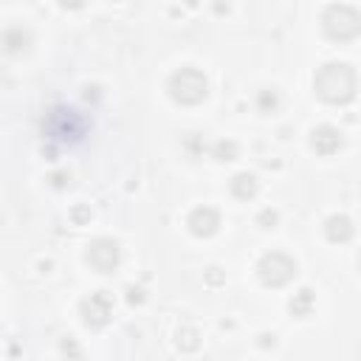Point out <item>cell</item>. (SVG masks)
Listing matches in <instances>:
<instances>
[{
    "mask_svg": "<svg viewBox=\"0 0 361 361\" xmlns=\"http://www.w3.org/2000/svg\"><path fill=\"white\" fill-rule=\"evenodd\" d=\"M324 34L336 42H347V39H355L358 31H361V14L353 8V6H330L324 11Z\"/></svg>",
    "mask_w": 361,
    "mask_h": 361,
    "instance_id": "3957f363",
    "label": "cell"
},
{
    "mask_svg": "<svg viewBox=\"0 0 361 361\" xmlns=\"http://www.w3.org/2000/svg\"><path fill=\"white\" fill-rule=\"evenodd\" d=\"M200 336H197V330H192V327H183V330H178V347L180 350H186V353H192V350H197L200 347V341H197Z\"/></svg>",
    "mask_w": 361,
    "mask_h": 361,
    "instance_id": "5bb4252c",
    "label": "cell"
},
{
    "mask_svg": "<svg viewBox=\"0 0 361 361\" xmlns=\"http://www.w3.org/2000/svg\"><path fill=\"white\" fill-rule=\"evenodd\" d=\"M28 45H31V34H28L25 28H8V31L0 37V48H3L6 54H11V56L25 54Z\"/></svg>",
    "mask_w": 361,
    "mask_h": 361,
    "instance_id": "8fae6325",
    "label": "cell"
},
{
    "mask_svg": "<svg viewBox=\"0 0 361 361\" xmlns=\"http://www.w3.org/2000/svg\"><path fill=\"white\" fill-rule=\"evenodd\" d=\"M257 192H259L257 175H251V172H240V175L231 178V195H234V197H240V200H251V197H257Z\"/></svg>",
    "mask_w": 361,
    "mask_h": 361,
    "instance_id": "7c38bea8",
    "label": "cell"
},
{
    "mask_svg": "<svg viewBox=\"0 0 361 361\" xmlns=\"http://www.w3.org/2000/svg\"><path fill=\"white\" fill-rule=\"evenodd\" d=\"M166 90H169L172 102H178V104H200L209 93V85L197 68H180L169 76Z\"/></svg>",
    "mask_w": 361,
    "mask_h": 361,
    "instance_id": "7a4b0ae2",
    "label": "cell"
},
{
    "mask_svg": "<svg viewBox=\"0 0 361 361\" xmlns=\"http://www.w3.org/2000/svg\"><path fill=\"white\" fill-rule=\"evenodd\" d=\"M127 302L130 305H141L144 302V290L141 288H127Z\"/></svg>",
    "mask_w": 361,
    "mask_h": 361,
    "instance_id": "ac0fdd59",
    "label": "cell"
},
{
    "mask_svg": "<svg viewBox=\"0 0 361 361\" xmlns=\"http://www.w3.org/2000/svg\"><path fill=\"white\" fill-rule=\"evenodd\" d=\"M355 85H358V76L347 62H330V65L319 68V73L313 76V87L327 104L353 102L355 99Z\"/></svg>",
    "mask_w": 361,
    "mask_h": 361,
    "instance_id": "6da1fadb",
    "label": "cell"
},
{
    "mask_svg": "<svg viewBox=\"0 0 361 361\" xmlns=\"http://www.w3.org/2000/svg\"><path fill=\"white\" fill-rule=\"evenodd\" d=\"M257 104H259V113H274V110L279 107V96H276V90H259Z\"/></svg>",
    "mask_w": 361,
    "mask_h": 361,
    "instance_id": "9a60e30c",
    "label": "cell"
},
{
    "mask_svg": "<svg viewBox=\"0 0 361 361\" xmlns=\"http://www.w3.org/2000/svg\"><path fill=\"white\" fill-rule=\"evenodd\" d=\"M310 310H313V290L302 288V290L293 293V299H290V313H293V316H307Z\"/></svg>",
    "mask_w": 361,
    "mask_h": 361,
    "instance_id": "4fadbf2b",
    "label": "cell"
},
{
    "mask_svg": "<svg viewBox=\"0 0 361 361\" xmlns=\"http://www.w3.org/2000/svg\"><path fill=\"white\" fill-rule=\"evenodd\" d=\"M79 310H82V322L87 327H104L113 316V299H110L107 290H96L82 302Z\"/></svg>",
    "mask_w": 361,
    "mask_h": 361,
    "instance_id": "52a82bcc",
    "label": "cell"
},
{
    "mask_svg": "<svg viewBox=\"0 0 361 361\" xmlns=\"http://www.w3.org/2000/svg\"><path fill=\"white\" fill-rule=\"evenodd\" d=\"M341 144H344L341 133H338L336 127H330V124H322V127H316V130L310 133V147H313L319 155H333V152L341 149Z\"/></svg>",
    "mask_w": 361,
    "mask_h": 361,
    "instance_id": "9c48e42d",
    "label": "cell"
},
{
    "mask_svg": "<svg viewBox=\"0 0 361 361\" xmlns=\"http://www.w3.org/2000/svg\"><path fill=\"white\" fill-rule=\"evenodd\" d=\"M87 262L93 265V271L99 274H113L121 262V248L116 240L110 237H96L90 245H87Z\"/></svg>",
    "mask_w": 361,
    "mask_h": 361,
    "instance_id": "8992f818",
    "label": "cell"
},
{
    "mask_svg": "<svg viewBox=\"0 0 361 361\" xmlns=\"http://www.w3.org/2000/svg\"><path fill=\"white\" fill-rule=\"evenodd\" d=\"M45 133L48 138H56V141H79L85 133V118L71 107H54L48 113Z\"/></svg>",
    "mask_w": 361,
    "mask_h": 361,
    "instance_id": "5b68a950",
    "label": "cell"
},
{
    "mask_svg": "<svg viewBox=\"0 0 361 361\" xmlns=\"http://www.w3.org/2000/svg\"><path fill=\"white\" fill-rule=\"evenodd\" d=\"M212 155L217 161H234L237 158V144L234 141H217L214 149H212Z\"/></svg>",
    "mask_w": 361,
    "mask_h": 361,
    "instance_id": "2e32d148",
    "label": "cell"
},
{
    "mask_svg": "<svg viewBox=\"0 0 361 361\" xmlns=\"http://www.w3.org/2000/svg\"><path fill=\"white\" fill-rule=\"evenodd\" d=\"M257 276L265 288H282L296 276V262L282 251H271L257 262Z\"/></svg>",
    "mask_w": 361,
    "mask_h": 361,
    "instance_id": "277c9868",
    "label": "cell"
},
{
    "mask_svg": "<svg viewBox=\"0 0 361 361\" xmlns=\"http://www.w3.org/2000/svg\"><path fill=\"white\" fill-rule=\"evenodd\" d=\"M186 226H189V231H192L195 237H212V234L220 228V214H217V209H212V206H197V209L186 217Z\"/></svg>",
    "mask_w": 361,
    "mask_h": 361,
    "instance_id": "ba28073f",
    "label": "cell"
},
{
    "mask_svg": "<svg viewBox=\"0 0 361 361\" xmlns=\"http://www.w3.org/2000/svg\"><path fill=\"white\" fill-rule=\"evenodd\" d=\"M353 234H355V226L347 214H330L324 220V237L330 243H347Z\"/></svg>",
    "mask_w": 361,
    "mask_h": 361,
    "instance_id": "30bf717a",
    "label": "cell"
},
{
    "mask_svg": "<svg viewBox=\"0 0 361 361\" xmlns=\"http://www.w3.org/2000/svg\"><path fill=\"white\" fill-rule=\"evenodd\" d=\"M257 220H259V226H262V228H271V226L276 223V212H271V209H265V212H262V214H259Z\"/></svg>",
    "mask_w": 361,
    "mask_h": 361,
    "instance_id": "e0dca14e",
    "label": "cell"
}]
</instances>
